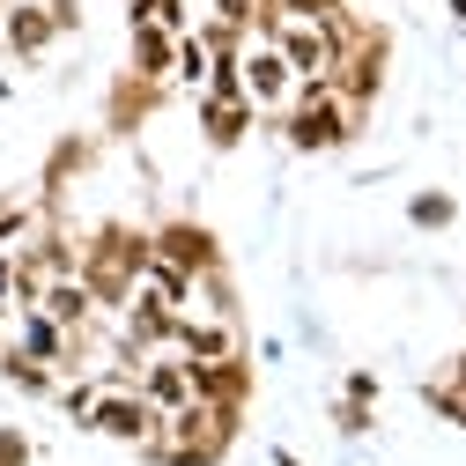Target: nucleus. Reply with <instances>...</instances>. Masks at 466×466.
<instances>
[{"label": "nucleus", "instance_id": "2f4dec72", "mask_svg": "<svg viewBox=\"0 0 466 466\" xmlns=\"http://www.w3.org/2000/svg\"><path fill=\"white\" fill-rule=\"evenodd\" d=\"M451 15H459V37H466V0H451Z\"/></svg>", "mask_w": 466, "mask_h": 466}, {"label": "nucleus", "instance_id": "6e6552de", "mask_svg": "<svg viewBox=\"0 0 466 466\" xmlns=\"http://www.w3.org/2000/svg\"><path fill=\"white\" fill-rule=\"evenodd\" d=\"M96 156H104L96 134H60V141L45 148V163H37V193H30V200H37V208H67V186L82 178Z\"/></svg>", "mask_w": 466, "mask_h": 466}, {"label": "nucleus", "instance_id": "b1692460", "mask_svg": "<svg viewBox=\"0 0 466 466\" xmlns=\"http://www.w3.org/2000/svg\"><path fill=\"white\" fill-rule=\"evenodd\" d=\"M370 415H378V407L370 400H333V437H348V444H356V437H370Z\"/></svg>", "mask_w": 466, "mask_h": 466}, {"label": "nucleus", "instance_id": "a211bd4d", "mask_svg": "<svg viewBox=\"0 0 466 466\" xmlns=\"http://www.w3.org/2000/svg\"><path fill=\"white\" fill-rule=\"evenodd\" d=\"M141 289L163 304V311H193V274H178V267H163V259H148L141 267Z\"/></svg>", "mask_w": 466, "mask_h": 466}, {"label": "nucleus", "instance_id": "dca6fc26", "mask_svg": "<svg viewBox=\"0 0 466 466\" xmlns=\"http://www.w3.org/2000/svg\"><path fill=\"white\" fill-rule=\"evenodd\" d=\"M37 311H45V319H60V326L75 333V326L96 319V297L82 289V274H52V281H45V297H37Z\"/></svg>", "mask_w": 466, "mask_h": 466}, {"label": "nucleus", "instance_id": "c756f323", "mask_svg": "<svg viewBox=\"0 0 466 466\" xmlns=\"http://www.w3.org/2000/svg\"><path fill=\"white\" fill-rule=\"evenodd\" d=\"M437 378H444V385H451V392H459V400H466V340H459V356H451V363H444V370H437Z\"/></svg>", "mask_w": 466, "mask_h": 466}, {"label": "nucleus", "instance_id": "1a4fd4ad", "mask_svg": "<svg viewBox=\"0 0 466 466\" xmlns=\"http://www.w3.org/2000/svg\"><path fill=\"white\" fill-rule=\"evenodd\" d=\"M82 430L104 437V444H141V437L156 430V407H148L134 385H111V392H96V407H89Z\"/></svg>", "mask_w": 466, "mask_h": 466}, {"label": "nucleus", "instance_id": "f257e3e1", "mask_svg": "<svg viewBox=\"0 0 466 466\" xmlns=\"http://www.w3.org/2000/svg\"><path fill=\"white\" fill-rule=\"evenodd\" d=\"M141 267H148V222L104 215V222H89V229H82V259H75V274H82V289L96 297V311H104V319H119V311L134 304Z\"/></svg>", "mask_w": 466, "mask_h": 466}, {"label": "nucleus", "instance_id": "ddd939ff", "mask_svg": "<svg viewBox=\"0 0 466 466\" xmlns=\"http://www.w3.org/2000/svg\"><path fill=\"white\" fill-rule=\"evenodd\" d=\"M134 392L156 407V415L186 407V400H193V370H186V356H178V348H163V356H141V370H134Z\"/></svg>", "mask_w": 466, "mask_h": 466}, {"label": "nucleus", "instance_id": "9b49d317", "mask_svg": "<svg viewBox=\"0 0 466 466\" xmlns=\"http://www.w3.org/2000/svg\"><path fill=\"white\" fill-rule=\"evenodd\" d=\"M289 96H297V75L281 67V52H274V45L252 37V45H245V104L259 111V119H281V104H289Z\"/></svg>", "mask_w": 466, "mask_h": 466}, {"label": "nucleus", "instance_id": "4be33fe9", "mask_svg": "<svg viewBox=\"0 0 466 466\" xmlns=\"http://www.w3.org/2000/svg\"><path fill=\"white\" fill-rule=\"evenodd\" d=\"M193 96H215V104H238V96H245V52H238V60H208V82H200Z\"/></svg>", "mask_w": 466, "mask_h": 466}, {"label": "nucleus", "instance_id": "7c9ffc66", "mask_svg": "<svg viewBox=\"0 0 466 466\" xmlns=\"http://www.w3.org/2000/svg\"><path fill=\"white\" fill-rule=\"evenodd\" d=\"M274 466H304V459H297V451H289V444H274Z\"/></svg>", "mask_w": 466, "mask_h": 466}, {"label": "nucleus", "instance_id": "f3484780", "mask_svg": "<svg viewBox=\"0 0 466 466\" xmlns=\"http://www.w3.org/2000/svg\"><path fill=\"white\" fill-rule=\"evenodd\" d=\"M0 385H8V392H23V400H52V385H60V378H52V363L23 356L15 340H0Z\"/></svg>", "mask_w": 466, "mask_h": 466}, {"label": "nucleus", "instance_id": "c85d7f7f", "mask_svg": "<svg viewBox=\"0 0 466 466\" xmlns=\"http://www.w3.org/2000/svg\"><path fill=\"white\" fill-rule=\"evenodd\" d=\"M340 392H348V400H370V407H378V370H363V363H356V370H348V385H340Z\"/></svg>", "mask_w": 466, "mask_h": 466}, {"label": "nucleus", "instance_id": "393cba45", "mask_svg": "<svg viewBox=\"0 0 466 466\" xmlns=\"http://www.w3.org/2000/svg\"><path fill=\"white\" fill-rule=\"evenodd\" d=\"M37 451H30V437L15 430V422H0V466H30Z\"/></svg>", "mask_w": 466, "mask_h": 466}, {"label": "nucleus", "instance_id": "20e7f679", "mask_svg": "<svg viewBox=\"0 0 466 466\" xmlns=\"http://www.w3.org/2000/svg\"><path fill=\"white\" fill-rule=\"evenodd\" d=\"M385 67H392V30L363 15V30L340 45V60H333V75H326V82H333V96H340V104L370 111V104L385 96Z\"/></svg>", "mask_w": 466, "mask_h": 466}, {"label": "nucleus", "instance_id": "0eeeda50", "mask_svg": "<svg viewBox=\"0 0 466 466\" xmlns=\"http://www.w3.org/2000/svg\"><path fill=\"white\" fill-rule=\"evenodd\" d=\"M186 370H193V400H208V407H238V415H252V392H259L252 348H229V356H215V363H186Z\"/></svg>", "mask_w": 466, "mask_h": 466}, {"label": "nucleus", "instance_id": "7ed1b4c3", "mask_svg": "<svg viewBox=\"0 0 466 466\" xmlns=\"http://www.w3.org/2000/svg\"><path fill=\"white\" fill-rule=\"evenodd\" d=\"M363 119H370V111L340 104L333 82H297V96H289L281 119H267V127H281V141L297 148V156H333V148H348V141L363 134Z\"/></svg>", "mask_w": 466, "mask_h": 466}, {"label": "nucleus", "instance_id": "aec40b11", "mask_svg": "<svg viewBox=\"0 0 466 466\" xmlns=\"http://www.w3.org/2000/svg\"><path fill=\"white\" fill-rule=\"evenodd\" d=\"M96 392H104V378H96V370H82V378H60V385H52V407H60L67 422H89Z\"/></svg>", "mask_w": 466, "mask_h": 466}, {"label": "nucleus", "instance_id": "423d86ee", "mask_svg": "<svg viewBox=\"0 0 466 466\" xmlns=\"http://www.w3.org/2000/svg\"><path fill=\"white\" fill-rule=\"evenodd\" d=\"M170 96H178V82H141V75L119 67V75H111V89H104V134H111V141H134Z\"/></svg>", "mask_w": 466, "mask_h": 466}, {"label": "nucleus", "instance_id": "5701e85b", "mask_svg": "<svg viewBox=\"0 0 466 466\" xmlns=\"http://www.w3.org/2000/svg\"><path fill=\"white\" fill-rule=\"evenodd\" d=\"M30 222H37V200L30 193H0V245H23Z\"/></svg>", "mask_w": 466, "mask_h": 466}, {"label": "nucleus", "instance_id": "bb28decb", "mask_svg": "<svg viewBox=\"0 0 466 466\" xmlns=\"http://www.w3.org/2000/svg\"><path fill=\"white\" fill-rule=\"evenodd\" d=\"M422 407H430V415H444V422H451V415H459V392H451L444 378H422Z\"/></svg>", "mask_w": 466, "mask_h": 466}, {"label": "nucleus", "instance_id": "4468645a", "mask_svg": "<svg viewBox=\"0 0 466 466\" xmlns=\"http://www.w3.org/2000/svg\"><path fill=\"white\" fill-rule=\"evenodd\" d=\"M193 127H200V141L215 148V156H229V148H245L252 141V127H259V111L238 96V104H215V96H193Z\"/></svg>", "mask_w": 466, "mask_h": 466}, {"label": "nucleus", "instance_id": "cd10ccee", "mask_svg": "<svg viewBox=\"0 0 466 466\" xmlns=\"http://www.w3.org/2000/svg\"><path fill=\"white\" fill-rule=\"evenodd\" d=\"M45 15H52L60 37H82V0H45Z\"/></svg>", "mask_w": 466, "mask_h": 466}, {"label": "nucleus", "instance_id": "9d476101", "mask_svg": "<svg viewBox=\"0 0 466 466\" xmlns=\"http://www.w3.org/2000/svg\"><path fill=\"white\" fill-rule=\"evenodd\" d=\"M52 45H60V30H52L45 0H8V15H0V52H8L15 67H37Z\"/></svg>", "mask_w": 466, "mask_h": 466}, {"label": "nucleus", "instance_id": "f8f14e48", "mask_svg": "<svg viewBox=\"0 0 466 466\" xmlns=\"http://www.w3.org/2000/svg\"><path fill=\"white\" fill-rule=\"evenodd\" d=\"M170 348H178L186 363H215V356H229V348H245V333H238V319L178 311V326H170Z\"/></svg>", "mask_w": 466, "mask_h": 466}, {"label": "nucleus", "instance_id": "f03ea898", "mask_svg": "<svg viewBox=\"0 0 466 466\" xmlns=\"http://www.w3.org/2000/svg\"><path fill=\"white\" fill-rule=\"evenodd\" d=\"M245 437V415L238 407H208V400H186L170 407V415H156V430L134 444L148 466H222L229 451H238Z\"/></svg>", "mask_w": 466, "mask_h": 466}, {"label": "nucleus", "instance_id": "a878e982", "mask_svg": "<svg viewBox=\"0 0 466 466\" xmlns=\"http://www.w3.org/2000/svg\"><path fill=\"white\" fill-rule=\"evenodd\" d=\"M274 15H311V23H326L333 8H348V0H267Z\"/></svg>", "mask_w": 466, "mask_h": 466}, {"label": "nucleus", "instance_id": "2eb2a0df", "mask_svg": "<svg viewBox=\"0 0 466 466\" xmlns=\"http://www.w3.org/2000/svg\"><path fill=\"white\" fill-rule=\"evenodd\" d=\"M170 60H178V37L156 23H127V75L141 82H170Z\"/></svg>", "mask_w": 466, "mask_h": 466}, {"label": "nucleus", "instance_id": "473e14b6", "mask_svg": "<svg viewBox=\"0 0 466 466\" xmlns=\"http://www.w3.org/2000/svg\"><path fill=\"white\" fill-rule=\"evenodd\" d=\"M0 340H8V304H0Z\"/></svg>", "mask_w": 466, "mask_h": 466}, {"label": "nucleus", "instance_id": "39448f33", "mask_svg": "<svg viewBox=\"0 0 466 466\" xmlns=\"http://www.w3.org/2000/svg\"><path fill=\"white\" fill-rule=\"evenodd\" d=\"M148 259H163V267H178V274H208V267H222L229 252H222V238L200 222V215H163V222H148Z\"/></svg>", "mask_w": 466, "mask_h": 466}, {"label": "nucleus", "instance_id": "6ab92c4d", "mask_svg": "<svg viewBox=\"0 0 466 466\" xmlns=\"http://www.w3.org/2000/svg\"><path fill=\"white\" fill-rule=\"evenodd\" d=\"M407 222H415V229H451L459 222V200L444 186H422V193H407Z\"/></svg>", "mask_w": 466, "mask_h": 466}, {"label": "nucleus", "instance_id": "72a5a7b5", "mask_svg": "<svg viewBox=\"0 0 466 466\" xmlns=\"http://www.w3.org/2000/svg\"><path fill=\"white\" fill-rule=\"evenodd\" d=\"M451 422H459V430H466V400H459V415H451Z\"/></svg>", "mask_w": 466, "mask_h": 466}, {"label": "nucleus", "instance_id": "412c9836", "mask_svg": "<svg viewBox=\"0 0 466 466\" xmlns=\"http://www.w3.org/2000/svg\"><path fill=\"white\" fill-rule=\"evenodd\" d=\"M193 37L208 45V60H238V52L252 45V30H238V23H222V15H200V23H193Z\"/></svg>", "mask_w": 466, "mask_h": 466}]
</instances>
